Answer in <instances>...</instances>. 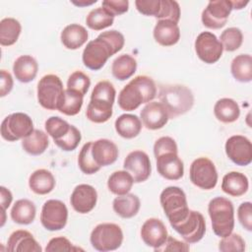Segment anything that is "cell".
I'll use <instances>...</instances> for the list:
<instances>
[{
    "instance_id": "obj_45",
    "label": "cell",
    "mask_w": 252,
    "mask_h": 252,
    "mask_svg": "<svg viewBox=\"0 0 252 252\" xmlns=\"http://www.w3.org/2000/svg\"><path fill=\"white\" fill-rule=\"evenodd\" d=\"M81 139H82V135L79 129L74 125H71L70 131L63 138H61L60 140L54 143L61 150L65 152H71V151H74L79 146Z\"/></svg>"
},
{
    "instance_id": "obj_41",
    "label": "cell",
    "mask_w": 252,
    "mask_h": 252,
    "mask_svg": "<svg viewBox=\"0 0 252 252\" xmlns=\"http://www.w3.org/2000/svg\"><path fill=\"white\" fill-rule=\"evenodd\" d=\"M44 127L46 133L53 139L54 142L63 138L71 129V125L59 116H51L47 118Z\"/></svg>"
},
{
    "instance_id": "obj_32",
    "label": "cell",
    "mask_w": 252,
    "mask_h": 252,
    "mask_svg": "<svg viewBox=\"0 0 252 252\" xmlns=\"http://www.w3.org/2000/svg\"><path fill=\"white\" fill-rule=\"evenodd\" d=\"M233 78L240 83H248L252 80V57L250 54L235 56L230 64Z\"/></svg>"
},
{
    "instance_id": "obj_18",
    "label": "cell",
    "mask_w": 252,
    "mask_h": 252,
    "mask_svg": "<svg viewBox=\"0 0 252 252\" xmlns=\"http://www.w3.org/2000/svg\"><path fill=\"white\" fill-rule=\"evenodd\" d=\"M142 123L149 130L162 128L168 122V114L164 106L158 101L148 102L140 113Z\"/></svg>"
},
{
    "instance_id": "obj_21",
    "label": "cell",
    "mask_w": 252,
    "mask_h": 252,
    "mask_svg": "<svg viewBox=\"0 0 252 252\" xmlns=\"http://www.w3.org/2000/svg\"><path fill=\"white\" fill-rule=\"evenodd\" d=\"M119 152L117 146L108 139H98L92 144V156L101 167L116 161Z\"/></svg>"
},
{
    "instance_id": "obj_9",
    "label": "cell",
    "mask_w": 252,
    "mask_h": 252,
    "mask_svg": "<svg viewBox=\"0 0 252 252\" xmlns=\"http://www.w3.org/2000/svg\"><path fill=\"white\" fill-rule=\"evenodd\" d=\"M68 220V209L60 200H47L41 209L40 222L50 231L60 230L65 227Z\"/></svg>"
},
{
    "instance_id": "obj_54",
    "label": "cell",
    "mask_w": 252,
    "mask_h": 252,
    "mask_svg": "<svg viewBox=\"0 0 252 252\" xmlns=\"http://www.w3.org/2000/svg\"><path fill=\"white\" fill-rule=\"evenodd\" d=\"M13 200V195L9 189L4 186L0 187V205L1 211H5L9 208Z\"/></svg>"
},
{
    "instance_id": "obj_10",
    "label": "cell",
    "mask_w": 252,
    "mask_h": 252,
    "mask_svg": "<svg viewBox=\"0 0 252 252\" xmlns=\"http://www.w3.org/2000/svg\"><path fill=\"white\" fill-rule=\"evenodd\" d=\"M172 227L185 242L191 244L200 241L205 235L206 221L200 212L190 210L187 217Z\"/></svg>"
},
{
    "instance_id": "obj_25",
    "label": "cell",
    "mask_w": 252,
    "mask_h": 252,
    "mask_svg": "<svg viewBox=\"0 0 252 252\" xmlns=\"http://www.w3.org/2000/svg\"><path fill=\"white\" fill-rule=\"evenodd\" d=\"M248 187V178L241 172L230 171L222 177L221 190L229 196L240 197L247 192Z\"/></svg>"
},
{
    "instance_id": "obj_53",
    "label": "cell",
    "mask_w": 252,
    "mask_h": 252,
    "mask_svg": "<svg viewBox=\"0 0 252 252\" xmlns=\"http://www.w3.org/2000/svg\"><path fill=\"white\" fill-rule=\"evenodd\" d=\"M14 81L12 75L8 71L2 69L0 79V96L4 97L5 95H7L12 91Z\"/></svg>"
},
{
    "instance_id": "obj_7",
    "label": "cell",
    "mask_w": 252,
    "mask_h": 252,
    "mask_svg": "<svg viewBox=\"0 0 252 252\" xmlns=\"http://www.w3.org/2000/svg\"><path fill=\"white\" fill-rule=\"evenodd\" d=\"M32 118L23 112L6 116L1 123V136L8 142H15L28 137L33 131Z\"/></svg>"
},
{
    "instance_id": "obj_6",
    "label": "cell",
    "mask_w": 252,
    "mask_h": 252,
    "mask_svg": "<svg viewBox=\"0 0 252 252\" xmlns=\"http://www.w3.org/2000/svg\"><path fill=\"white\" fill-rule=\"evenodd\" d=\"M64 91L63 83L58 76L45 75L37 84V100L43 108L57 110Z\"/></svg>"
},
{
    "instance_id": "obj_49",
    "label": "cell",
    "mask_w": 252,
    "mask_h": 252,
    "mask_svg": "<svg viewBox=\"0 0 252 252\" xmlns=\"http://www.w3.org/2000/svg\"><path fill=\"white\" fill-rule=\"evenodd\" d=\"M75 250H81V249L78 247H74L71 241L64 236L51 238L45 247L46 252H57V251L69 252V251H75Z\"/></svg>"
},
{
    "instance_id": "obj_20",
    "label": "cell",
    "mask_w": 252,
    "mask_h": 252,
    "mask_svg": "<svg viewBox=\"0 0 252 252\" xmlns=\"http://www.w3.org/2000/svg\"><path fill=\"white\" fill-rule=\"evenodd\" d=\"M7 249L10 252H41L42 248L33 235L25 229L12 232L8 238Z\"/></svg>"
},
{
    "instance_id": "obj_50",
    "label": "cell",
    "mask_w": 252,
    "mask_h": 252,
    "mask_svg": "<svg viewBox=\"0 0 252 252\" xmlns=\"http://www.w3.org/2000/svg\"><path fill=\"white\" fill-rule=\"evenodd\" d=\"M189 243L185 241L177 240L176 238L167 235L165 241L163 244H161L159 247L155 248L154 250L156 252H167V251H178V252H187L189 251Z\"/></svg>"
},
{
    "instance_id": "obj_44",
    "label": "cell",
    "mask_w": 252,
    "mask_h": 252,
    "mask_svg": "<svg viewBox=\"0 0 252 252\" xmlns=\"http://www.w3.org/2000/svg\"><path fill=\"white\" fill-rule=\"evenodd\" d=\"M219 250L221 252H243L245 250V241L239 234L231 232L220 241Z\"/></svg>"
},
{
    "instance_id": "obj_47",
    "label": "cell",
    "mask_w": 252,
    "mask_h": 252,
    "mask_svg": "<svg viewBox=\"0 0 252 252\" xmlns=\"http://www.w3.org/2000/svg\"><path fill=\"white\" fill-rule=\"evenodd\" d=\"M135 6L142 15L153 16L158 19L161 9V0H136Z\"/></svg>"
},
{
    "instance_id": "obj_19",
    "label": "cell",
    "mask_w": 252,
    "mask_h": 252,
    "mask_svg": "<svg viewBox=\"0 0 252 252\" xmlns=\"http://www.w3.org/2000/svg\"><path fill=\"white\" fill-rule=\"evenodd\" d=\"M141 237L147 246L155 249L163 244L167 237V230L159 219L150 218L141 227Z\"/></svg>"
},
{
    "instance_id": "obj_4",
    "label": "cell",
    "mask_w": 252,
    "mask_h": 252,
    "mask_svg": "<svg viewBox=\"0 0 252 252\" xmlns=\"http://www.w3.org/2000/svg\"><path fill=\"white\" fill-rule=\"evenodd\" d=\"M159 202L171 226L183 220L190 211L186 194L177 186L163 189L159 196Z\"/></svg>"
},
{
    "instance_id": "obj_35",
    "label": "cell",
    "mask_w": 252,
    "mask_h": 252,
    "mask_svg": "<svg viewBox=\"0 0 252 252\" xmlns=\"http://www.w3.org/2000/svg\"><path fill=\"white\" fill-rule=\"evenodd\" d=\"M133 184L134 179L126 170L114 171L107 180V187L109 191L117 196L129 193Z\"/></svg>"
},
{
    "instance_id": "obj_14",
    "label": "cell",
    "mask_w": 252,
    "mask_h": 252,
    "mask_svg": "<svg viewBox=\"0 0 252 252\" xmlns=\"http://www.w3.org/2000/svg\"><path fill=\"white\" fill-rule=\"evenodd\" d=\"M224 150L227 158L236 165L246 166L252 161V144L245 136L229 137L225 142Z\"/></svg>"
},
{
    "instance_id": "obj_55",
    "label": "cell",
    "mask_w": 252,
    "mask_h": 252,
    "mask_svg": "<svg viewBox=\"0 0 252 252\" xmlns=\"http://www.w3.org/2000/svg\"><path fill=\"white\" fill-rule=\"evenodd\" d=\"M231 2V6H232V10H241L242 8H244L249 1H243V0H233L230 1Z\"/></svg>"
},
{
    "instance_id": "obj_1",
    "label": "cell",
    "mask_w": 252,
    "mask_h": 252,
    "mask_svg": "<svg viewBox=\"0 0 252 252\" xmlns=\"http://www.w3.org/2000/svg\"><path fill=\"white\" fill-rule=\"evenodd\" d=\"M157 95V86L154 80L146 75L132 79L119 93L118 105L121 109L132 111L141 104L152 101Z\"/></svg>"
},
{
    "instance_id": "obj_28",
    "label": "cell",
    "mask_w": 252,
    "mask_h": 252,
    "mask_svg": "<svg viewBox=\"0 0 252 252\" xmlns=\"http://www.w3.org/2000/svg\"><path fill=\"white\" fill-rule=\"evenodd\" d=\"M114 126L119 136L125 139H133L140 134L142 130V121L135 114L125 113L115 120Z\"/></svg>"
},
{
    "instance_id": "obj_11",
    "label": "cell",
    "mask_w": 252,
    "mask_h": 252,
    "mask_svg": "<svg viewBox=\"0 0 252 252\" xmlns=\"http://www.w3.org/2000/svg\"><path fill=\"white\" fill-rule=\"evenodd\" d=\"M112 55L114 53L109 44L97 36L95 39L88 42L83 51L82 60L87 68L97 71L104 66L108 58Z\"/></svg>"
},
{
    "instance_id": "obj_17",
    "label": "cell",
    "mask_w": 252,
    "mask_h": 252,
    "mask_svg": "<svg viewBox=\"0 0 252 252\" xmlns=\"http://www.w3.org/2000/svg\"><path fill=\"white\" fill-rule=\"evenodd\" d=\"M97 201V192L92 185H77L70 197L73 209L79 214H88L94 210Z\"/></svg>"
},
{
    "instance_id": "obj_46",
    "label": "cell",
    "mask_w": 252,
    "mask_h": 252,
    "mask_svg": "<svg viewBox=\"0 0 252 252\" xmlns=\"http://www.w3.org/2000/svg\"><path fill=\"white\" fill-rule=\"evenodd\" d=\"M158 20H169L178 24L180 20V6L174 0H161V9Z\"/></svg>"
},
{
    "instance_id": "obj_43",
    "label": "cell",
    "mask_w": 252,
    "mask_h": 252,
    "mask_svg": "<svg viewBox=\"0 0 252 252\" xmlns=\"http://www.w3.org/2000/svg\"><path fill=\"white\" fill-rule=\"evenodd\" d=\"M90 86H91V80L89 76L83 73L82 71H75L69 76L66 89L75 91L81 94L82 95H85Z\"/></svg>"
},
{
    "instance_id": "obj_27",
    "label": "cell",
    "mask_w": 252,
    "mask_h": 252,
    "mask_svg": "<svg viewBox=\"0 0 252 252\" xmlns=\"http://www.w3.org/2000/svg\"><path fill=\"white\" fill-rule=\"evenodd\" d=\"M29 186L33 193L37 195H46L54 189L55 178L47 169H36L30 175Z\"/></svg>"
},
{
    "instance_id": "obj_23",
    "label": "cell",
    "mask_w": 252,
    "mask_h": 252,
    "mask_svg": "<svg viewBox=\"0 0 252 252\" xmlns=\"http://www.w3.org/2000/svg\"><path fill=\"white\" fill-rule=\"evenodd\" d=\"M89 37V33L85 27L79 24H71L66 26L61 32L60 38L62 44L71 50H75L83 46Z\"/></svg>"
},
{
    "instance_id": "obj_13",
    "label": "cell",
    "mask_w": 252,
    "mask_h": 252,
    "mask_svg": "<svg viewBox=\"0 0 252 252\" xmlns=\"http://www.w3.org/2000/svg\"><path fill=\"white\" fill-rule=\"evenodd\" d=\"M195 51L200 60L207 64H214L222 55V45L211 32H203L195 39Z\"/></svg>"
},
{
    "instance_id": "obj_8",
    "label": "cell",
    "mask_w": 252,
    "mask_h": 252,
    "mask_svg": "<svg viewBox=\"0 0 252 252\" xmlns=\"http://www.w3.org/2000/svg\"><path fill=\"white\" fill-rule=\"evenodd\" d=\"M189 176L195 186L204 190H211L218 183V171L215 163L205 157L193 160L190 165Z\"/></svg>"
},
{
    "instance_id": "obj_5",
    "label": "cell",
    "mask_w": 252,
    "mask_h": 252,
    "mask_svg": "<svg viewBox=\"0 0 252 252\" xmlns=\"http://www.w3.org/2000/svg\"><path fill=\"white\" fill-rule=\"evenodd\" d=\"M90 241L92 246L97 251H113L121 246L123 231L116 223H99L92 230Z\"/></svg>"
},
{
    "instance_id": "obj_37",
    "label": "cell",
    "mask_w": 252,
    "mask_h": 252,
    "mask_svg": "<svg viewBox=\"0 0 252 252\" xmlns=\"http://www.w3.org/2000/svg\"><path fill=\"white\" fill-rule=\"evenodd\" d=\"M83 101L84 95L75 91L66 89L58 104L57 110L65 115L74 116L80 112L83 106Z\"/></svg>"
},
{
    "instance_id": "obj_39",
    "label": "cell",
    "mask_w": 252,
    "mask_h": 252,
    "mask_svg": "<svg viewBox=\"0 0 252 252\" xmlns=\"http://www.w3.org/2000/svg\"><path fill=\"white\" fill-rule=\"evenodd\" d=\"M220 39L223 50L232 52L237 50L241 46L243 42V34L240 29L231 27L225 29L221 32Z\"/></svg>"
},
{
    "instance_id": "obj_12",
    "label": "cell",
    "mask_w": 252,
    "mask_h": 252,
    "mask_svg": "<svg viewBox=\"0 0 252 252\" xmlns=\"http://www.w3.org/2000/svg\"><path fill=\"white\" fill-rule=\"evenodd\" d=\"M231 11L230 0L210 1L202 12V23L208 29L219 30L225 26Z\"/></svg>"
},
{
    "instance_id": "obj_33",
    "label": "cell",
    "mask_w": 252,
    "mask_h": 252,
    "mask_svg": "<svg viewBox=\"0 0 252 252\" xmlns=\"http://www.w3.org/2000/svg\"><path fill=\"white\" fill-rule=\"evenodd\" d=\"M49 145L47 134L34 129L28 137L22 139V147L25 152L32 156H39L45 152Z\"/></svg>"
},
{
    "instance_id": "obj_34",
    "label": "cell",
    "mask_w": 252,
    "mask_h": 252,
    "mask_svg": "<svg viewBox=\"0 0 252 252\" xmlns=\"http://www.w3.org/2000/svg\"><path fill=\"white\" fill-rule=\"evenodd\" d=\"M112 106L113 103L107 101L91 99L87 107V118L94 123H104L112 116Z\"/></svg>"
},
{
    "instance_id": "obj_52",
    "label": "cell",
    "mask_w": 252,
    "mask_h": 252,
    "mask_svg": "<svg viewBox=\"0 0 252 252\" xmlns=\"http://www.w3.org/2000/svg\"><path fill=\"white\" fill-rule=\"evenodd\" d=\"M101 7L104 8L113 17L126 13L129 9L128 0H104L101 3Z\"/></svg>"
},
{
    "instance_id": "obj_30",
    "label": "cell",
    "mask_w": 252,
    "mask_h": 252,
    "mask_svg": "<svg viewBox=\"0 0 252 252\" xmlns=\"http://www.w3.org/2000/svg\"><path fill=\"white\" fill-rule=\"evenodd\" d=\"M36 209L34 204L28 199H20L11 209V219L19 224H30L34 220Z\"/></svg>"
},
{
    "instance_id": "obj_42",
    "label": "cell",
    "mask_w": 252,
    "mask_h": 252,
    "mask_svg": "<svg viewBox=\"0 0 252 252\" xmlns=\"http://www.w3.org/2000/svg\"><path fill=\"white\" fill-rule=\"evenodd\" d=\"M116 91L113 85L108 81H99L94 88L91 99H98L114 103Z\"/></svg>"
},
{
    "instance_id": "obj_51",
    "label": "cell",
    "mask_w": 252,
    "mask_h": 252,
    "mask_svg": "<svg viewBox=\"0 0 252 252\" xmlns=\"http://www.w3.org/2000/svg\"><path fill=\"white\" fill-rule=\"evenodd\" d=\"M237 218L240 224L248 231H252V204L243 202L237 209Z\"/></svg>"
},
{
    "instance_id": "obj_40",
    "label": "cell",
    "mask_w": 252,
    "mask_h": 252,
    "mask_svg": "<svg viewBox=\"0 0 252 252\" xmlns=\"http://www.w3.org/2000/svg\"><path fill=\"white\" fill-rule=\"evenodd\" d=\"M92 144L93 142L86 143L78 156V165L81 171L85 174H94L100 169V166L93 158Z\"/></svg>"
},
{
    "instance_id": "obj_29",
    "label": "cell",
    "mask_w": 252,
    "mask_h": 252,
    "mask_svg": "<svg viewBox=\"0 0 252 252\" xmlns=\"http://www.w3.org/2000/svg\"><path fill=\"white\" fill-rule=\"evenodd\" d=\"M214 114L222 123H232L239 118L240 108L234 99L223 97L215 103Z\"/></svg>"
},
{
    "instance_id": "obj_38",
    "label": "cell",
    "mask_w": 252,
    "mask_h": 252,
    "mask_svg": "<svg viewBox=\"0 0 252 252\" xmlns=\"http://www.w3.org/2000/svg\"><path fill=\"white\" fill-rule=\"evenodd\" d=\"M114 22V17L104 8L98 7L93 9L86 18L87 26L94 31H101L110 27Z\"/></svg>"
},
{
    "instance_id": "obj_31",
    "label": "cell",
    "mask_w": 252,
    "mask_h": 252,
    "mask_svg": "<svg viewBox=\"0 0 252 252\" xmlns=\"http://www.w3.org/2000/svg\"><path fill=\"white\" fill-rule=\"evenodd\" d=\"M137 70L136 59L129 54L119 55L114 59L111 65V72L115 79L125 81L131 78Z\"/></svg>"
},
{
    "instance_id": "obj_24",
    "label": "cell",
    "mask_w": 252,
    "mask_h": 252,
    "mask_svg": "<svg viewBox=\"0 0 252 252\" xmlns=\"http://www.w3.org/2000/svg\"><path fill=\"white\" fill-rule=\"evenodd\" d=\"M37 70L38 64L31 55H21L13 64V73L21 83L32 82L36 77Z\"/></svg>"
},
{
    "instance_id": "obj_3",
    "label": "cell",
    "mask_w": 252,
    "mask_h": 252,
    "mask_svg": "<svg viewBox=\"0 0 252 252\" xmlns=\"http://www.w3.org/2000/svg\"><path fill=\"white\" fill-rule=\"evenodd\" d=\"M208 213L214 233L219 237L230 234L234 228V208L230 200L216 197L208 205Z\"/></svg>"
},
{
    "instance_id": "obj_56",
    "label": "cell",
    "mask_w": 252,
    "mask_h": 252,
    "mask_svg": "<svg viewBox=\"0 0 252 252\" xmlns=\"http://www.w3.org/2000/svg\"><path fill=\"white\" fill-rule=\"evenodd\" d=\"M72 3L76 6L79 7H85V6H90L94 3H96V0H92V1H88V0H79V1H72Z\"/></svg>"
},
{
    "instance_id": "obj_16",
    "label": "cell",
    "mask_w": 252,
    "mask_h": 252,
    "mask_svg": "<svg viewBox=\"0 0 252 252\" xmlns=\"http://www.w3.org/2000/svg\"><path fill=\"white\" fill-rule=\"evenodd\" d=\"M157 169L160 176L167 180H178L184 174V164L178 157V152L168 151L155 157Z\"/></svg>"
},
{
    "instance_id": "obj_48",
    "label": "cell",
    "mask_w": 252,
    "mask_h": 252,
    "mask_svg": "<svg viewBox=\"0 0 252 252\" xmlns=\"http://www.w3.org/2000/svg\"><path fill=\"white\" fill-rule=\"evenodd\" d=\"M98 37L104 39L109 44V46L111 47L114 54H116L118 51H120L123 48L124 43H125L124 35L116 30H110V31L103 32L98 34Z\"/></svg>"
},
{
    "instance_id": "obj_15",
    "label": "cell",
    "mask_w": 252,
    "mask_h": 252,
    "mask_svg": "<svg viewBox=\"0 0 252 252\" xmlns=\"http://www.w3.org/2000/svg\"><path fill=\"white\" fill-rule=\"evenodd\" d=\"M123 167L132 175L135 183L146 181L152 172L149 156L140 150H135L127 155L124 159Z\"/></svg>"
},
{
    "instance_id": "obj_2",
    "label": "cell",
    "mask_w": 252,
    "mask_h": 252,
    "mask_svg": "<svg viewBox=\"0 0 252 252\" xmlns=\"http://www.w3.org/2000/svg\"><path fill=\"white\" fill-rule=\"evenodd\" d=\"M159 102L167 111L169 119L188 112L194 104V95L189 88L183 85H165L158 93Z\"/></svg>"
},
{
    "instance_id": "obj_36",
    "label": "cell",
    "mask_w": 252,
    "mask_h": 252,
    "mask_svg": "<svg viewBox=\"0 0 252 252\" xmlns=\"http://www.w3.org/2000/svg\"><path fill=\"white\" fill-rule=\"evenodd\" d=\"M22 32L20 22L14 18H4L0 22V44L10 46L17 42Z\"/></svg>"
},
{
    "instance_id": "obj_26",
    "label": "cell",
    "mask_w": 252,
    "mask_h": 252,
    "mask_svg": "<svg viewBox=\"0 0 252 252\" xmlns=\"http://www.w3.org/2000/svg\"><path fill=\"white\" fill-rule=\"evenodd\" d=\"M141 207L140 199L137 195L127 193L117 196L112 202L113 211L123 219H131L135 217Z\"/></svg>"
},
{
    "instance_id": "obj_22",
    "label": "cell",
    "mask_w": 252,
    "mask_h": 252,
    "mask_svg": "<svg viewBox=\"0 0 252 252\" xmlns=\"http://www.w3.org/2000/svg\"><path fill=\"white\" fill-rule=\"evenodd\" d=\"M154 38L162 46H172L180 38L178 25L169 20H158L154 28Z\"/></svg>"
}]
</instances>
